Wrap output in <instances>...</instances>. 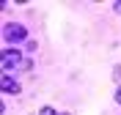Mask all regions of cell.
<instances>
[{
    "instance_id": "obj_4",
    "label": "cell",
    "mask_w": 121,
    "mask_h": 115,
    "mask_svg": "<svg viewBox=\"0 0 121 115\" xmlns=\"http://www.w3.org/2000/svg\"><path fill=\"white\" fill-rule=\"evenodd\" d=\"M39 115H60V112H55L52 107H41V112H39Z\"/></svg>"
},
{
    "instance_id": "obj_6",
    "label": "cell",
    "mask_w": 121,
    "mask_h": 115,
    "mask_svg": "<svg viewBox=\"0 0 121 115\" xmlns=\"http://www.w3.org/2000/svg\"><path fill=\"white\" fill-rule=\"evenodd\" d=\"M113 8H116V11H118V14H121V0H118V3H116V6H113Z\"/></svg>"
},
{
    "instance_id": "obj_3",
    "label": "cell",
    "mask_w": 121,
    "mask_h": 115,
    "mask_svg": "<svg viewBox=\"0 0 121 115\" xmlns=\"http://www.w3.org/2000/svg\"><path fill=\"white\" fill-rule=\"evenodd\" d=\"M0 88H3V93H19V82H17L11 74L0 77Z\"/></svg>"
},
{
    "instance_id": "obj_7",
    "label": "cell",
    "mask_w": 121,
    "mask_h": 115,
    "mask_svg": "<svg viewBox=\"0 0 121 115\" xmlns=\"http://www.w3.org/2000/svg\"><path fill=\"white\" fill-rule=\"evenodd\" d=\"M60 115H69V112H60Z\"/></svg>"
},
{
    "instance_id": "obj_2",
    "label": "cell",
    "mask_w": 121,
    "mask_h": 115,
    "mask_svg": "<svg viewBox=\"0 0 121 115\" xmlns=\"http://www.w3.org/2000/svg\"><path fill=\"white\" fill-rule=\"evenodd\" d=\"M3 41H6V44H19V41L28 44V30H25V25H19V22L3 25Z\"/></svg>"
},
{
    "instance_id": "obj_5",
    "label": "cell",
    "mask_w": 121,
    "mask_h": 115,
    "mask_svg": "<svg viewBox=\"0 0 121 115\" xmlns=\"http://www.w3.org/2000/svg\"><path fill=\"white\" fill-rule=\"evenodd\" d=\"M116 101H118V104H121V88H118V91H116Z\"/></svg>"
},
{
    "instance_id": "obj_1",
    "label": "cell",
    "mask_w": 121,
    "mask_h": 115,
    "mask_svg": "<svg viewBox=\"0 0 121 115\" xmlns=\"http://www.w3.org/2000/svg\"><path fill=\"white\" fill-rule=\"evenodd\" d=\"M19 66H25L22 52H19V49H14V47L0 49V69H3V74H8L11 69H19Z\"/></svg>"
}]
</instances>
